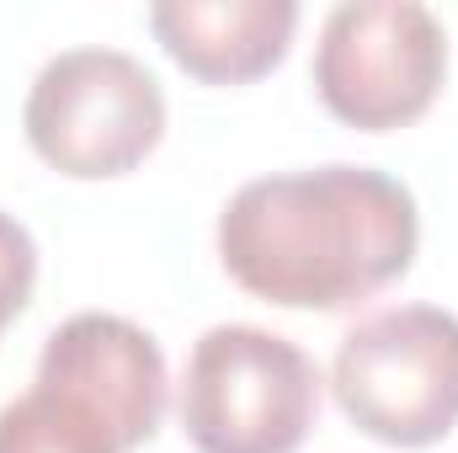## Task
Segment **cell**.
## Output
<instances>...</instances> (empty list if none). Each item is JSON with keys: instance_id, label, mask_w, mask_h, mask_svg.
Wrapping results in <instances>:
<instances>
[{"instance_id": "obj_8", "label": "cell", "mask_w": 458, "mask_h": 453, "mask_svg": "<svg viewBox=\"0 0 458 453\" xmlns=\"http://www.w3.org/2000/svg\"><path fill=\"white\" fill-rule=\"evenodd\" d=\"M0 453H123L70 400L48 389H27L11 406H0Z\"/></svg>"}, {"instance_id": "obj_6", "label": "cell", "mask_w": 458, "mask_h": 453, "mask_svg": "<svg viewBox=\"0 0 458 453\" xmlns=\"http://www.w3.org/2000/svg\"><path fill=\"white\" fill-rule=\"evenodd\" d=\"M32 384L86 411L123 453L144 449L160 432L165 406H171L160 341L144 326L123 315H102V310L70 315L43 341Z\"/></svg>"}, {"instance_id": "obj_2", "label": "cell", "mask_w": 458, "mask_h": 453, "mask_svg": "<svg viewBox=\"0 0 458 453\" xmlns=\"http://www.w3.org/2000/svg\"><path fill=\"white\" fill-rule=\"evenodd\" d=\"M182 432L198 453H293L320 411V368L261 326H208L182 373Z\"/></svg>"}, {"instance_id": "obj_7", "label": "cell", "mask_w": 458, "mask_h": 453, "mask_svg": "<svg viewBox=\"0 0 458 453\" xmlns=\"http://www.w3.org/2000/svg\"><path fill=\"white\" fill-rule=\"evenodd\" d=\"M149 27L187 75L208 86H245L288 54L299 5L293 0H155Z\"/></svg>"}, {"instance_id": "obj_1", "label": "cell", "mask_w": 458, "mask_h": 453, "mask_svg": "<svg viewBox=\"0 0 458 453\" xmlns=\"http://www.w3.org/2000/svg\"><path fill=\"white\" fill-rule=\"evenodd\" d=\"M416 198L373 166H315L245 182L219 214V261L283 310H352L416 261Z\"/></svg>"}, {"instance_id": "obj_9", "label": "cell", "mask_w": 458, "mask_h": 453, "mask_svg": "<svg viewBox=\"0 0 458 453\" xmlns=\"http://www.w3.org/2000/svg\"><path fill=\"white\" fill-rule=\"evenodd\" d=\"M32 283H38V245H32L27 225H16L0 209V331L27 310Z\"/></svg>"}, {"instance_id": "obj_5", "label": "cell", "mask_w": 458, "mask_h": 453, "mask_svg": "<svg viewBox=\"0 0 458 453\" xmlns=\"http://www.w3.org/2000/svg\"><path fill=\"white\" fill-rule=\"evenodd\" d=\"M315 91L331 113L384 133L427 113L448 75V32L421 0H346L315 43Z\"/></svg>"}, {"instance_id": "obj_3", "label": "cell", "mask_w": 458, "mask_h": 453, "mask_svg": "<svg viewBox=\"0 0 458 453\" xmlns=\"http://www.w3.org/2000/svg\"><path fill=\"white\" fill-rule=\"evenodd\" d=\"M336 406L389 449H432L458 427V315L400 304L357 321L331 363Z\"/></svg>"}, {"instance_id": "obj_4", "label": "cell", "mask_w": 458, "mask_h": 453, "mask_svg": "<svg viewBox=\"0 0 458 453\" xmlns=\"http://www.w3.org/2000/svg\"><path fill=\"white\" fill-rule=\"evenodd\" d=\"M27 144L75 182L133 171L165 133L160 81L123 48H64L54 54L21 107Z\"/></svg>"}]
</instances>
